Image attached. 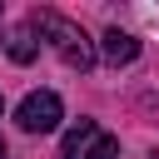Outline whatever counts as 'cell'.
Returning <instances> with one entry per match:
<instances>
[{
	"instance_id": "obj_1",
	"label": "cell",
	"mask_w": 159,
	"mask_h": 159,
	"mask_svg": "<svg viewBox=\"0 0 159 159\" xmlns=\"http://www.w3.org/2000/svg\"><path fill=\"white\" fill-rule=\"evenodd\" d=\"M30 30H40L70 70H80V75L94 70V60H99V55H94V40H89L75 20H65V15H55V10H35V15H30Z\"/></svg>"
},
{
	"instance_id": "obj_2",
	"label": "cell",
	"mask_w": 159,
	"mask_h": 159,
	"mask_svg": "<svg viewBox=\"0 0 159 159\" xmlns=\"http://www.w3.org/2000/svg\"><path fill=\"white\" fill-rule=\"evenodd\" d=\"M114 154H119V139L104 134L94 119H80L60 144V159H114Z\"/></svg>"
},
{
	"instance_id": "obj_3",
	"label": "cell",
	"mask_w": 159,
	"mask_h": 159,
	"mask_svg": "<svg viewBox=\"0 0 159 159\" xmlns=\"http://www.w3.org/2000/svg\"><path fill=\"white\" fill-rule=\"evenodd\" d=\"M60 119H65V104H60L55 89H35V94H25L20 109H15V124H20L25 134H50V129H60Z\"/></svg>"
},
{
	"instance_id": "obj_4",
	"label": "cell",
	"mask_w": 159,
	"mask_h": 159,
	"mask_svg": "<svg viewBox=\"0 0 159 159\" xmlns=\"http://www.w3.org/2000/svg\"><path fill=\"white\" fill-rule=\"evenodd\" d=\"M94 55H104L109 65H134V60H139V40H134L129 30H104Z\"/></svg>"
},
{
	"instance_id": "obj_5",
	"label": "cell",
	"mask_w": 159,
	"mask_h": 159,
	"mask_svg": "<svg viewBox=\"0 0 159 159\" xmlns=\"http://www.w3.org/2000/svg\"><path fill=\"white\" fill-rule=\"evenodd\" d=\"M5 55H10L15 65H30V60L40 55V40H35V30H30V25L10 30V35H5Z\"/></svg>"
},
{
	"instance_id": "obj_6",
	"label": "cell",
	"mask_w": 159,
	"mask_h": 159,
	"mask_svg": "<svg viewBox=\"0 0 159 159\" xmlns=\"http://www.w3.org/2000/svg\"><path fill=\"white\" fill-rule=\"evenodd\" d=\"M0 159H5V139H0Z\"/></svg>"
},
{
	"instance_id": "obj_7",
	"label": "cell",
	"mask_w": 159,
	"mask_h": 159,
	"mask_svg": "<svg viewBox=\"0 0 159 159\" xmlns=\"http://www.w3.org/2000/svg\"><path fill=\"white\" fill-rule=\"evenodd\" d=\"M0 114H5V94H0Z\"/></svg>"
},
{
	"instance_id": "obj_8",
	"label": "cell",
	"mask_w": 159,
	"mask_h": 159,
	"mask_svg": "<svg viewBox=\"0 0 159 159\" xmlns=\"http://www.w3.org/2000/svg\"><path fill=\"white\" fill-rule=\"evenodd\" d=\"M149 159H159V154H149Z\"/></svg>"
}]
</instances>
